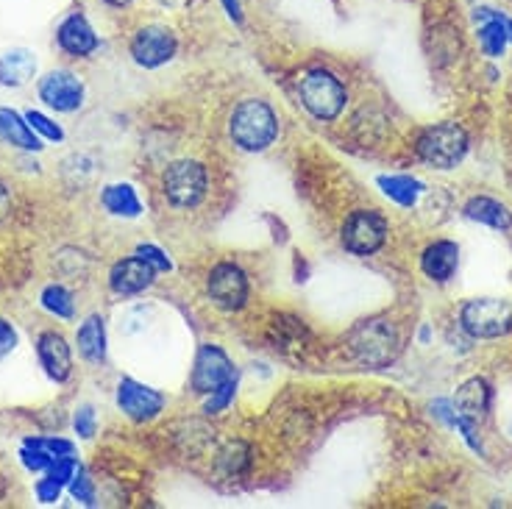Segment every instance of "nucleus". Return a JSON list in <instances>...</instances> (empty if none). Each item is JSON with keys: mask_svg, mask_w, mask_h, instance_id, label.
<instances>
[{"mask_svg": "<svg viewBox=\"0 0 512 509\" xmlns=\"http://www.w3.org/2000/svg\"><path fill=\"white\" fill-rule=\"evenodd\" d=\"M231 142L245 153H262L279 137V117L262 98H245L234 106L229 120Z\"/></svg>", "mask_w": 512, "mask_h": 509, "instance_id": "nucleus-1", "label": "nucleus"}, {"mask_svg": "<svg viewBox=\"0 0 512 509\" xmlns=\"http://www.w3.org/2000/svg\"><path fill=\"white\" fill-rule=\"evenodd\" d=\"M301 106L320 123H332L343 115L348 103V90L340 78L326 67H312L298 81Z\"/></svg>", "mask_w": 512, "mask_h": 509, "instance_id": "nucleus-2", "label": "nucleus"}, {"mask_svg": "<svg viewBox=\"0 0 512 509\" xmlns=\"http://www.w3.org/2000/svg\"><path fill=\"white\" fill-rule=\"evenodd\" d=\"M348 348L365 368H387L398 357V331L390 320L368 318L348 334Z\"/></svg>", "mask_w": 512, "mask_h": 509, "instance_id": "nucleus-3", "label": "nucleus"}, {"mask_svg": "<svg viewBox=\"0 0 512 509\" xmlns=\"http://www.w3.org/2000/svg\"><path fill=\"white\" fill-rule=\"evenodd\" d=\"M468 148H471L468 131L460 123H451V120L423 128L418 145H415V151L423 162L437 167V170H451V167L460 165L468 156Z\"/></svg>", "mask_w": 512, "mask_h": 509, "instance_id": "nucleus-4", "label": "nucleus"}, {"mask_svg": "<svg viewBox=\"0 0 512 509\" xmlns=\"http://www.w3.org/2000/svg\"><path fill=\"white\" fill-rule=\"evenodd\" d=\"M460 326L474 340H499L512 331V306L501 298H474L460 309Z\"/></svg>", "mask_w": 512, "mask_h": 509, "instance_id": "nucleus-5", "label": "nucleus"}, {"mask_svg": "<svg viewBox=\"0 0 512 509\" xmlns=\"http://www.w3.org/2000/svg\"><path fill=\"white\" fill-rule=\"evenodd\" d=\"M162 190L173 206L195 209L206 198L209 173L198 159H179V162L167 165L165 176H162Z\"/></svg>", "mask_w": 512, "mask_h": 509, "instance_id": "nucleus-6", "label": "nucleus"}, {"mask_svg": "<svg viewBox=\"0 0 512 509\" xmlns=\"http://www.w3.org/2000/svg\"><path fill=\"white\" fill-rule=\"evenodd\" d=\"M390 234V223L382 212L376 209H354L346 217L343 229H340V242L348 254L354 256H373L382 251L384 242Z\"/></svg>", "mask_w": 512, "mask_h": 509, "instance_id": "nucleus-7", "label": "nucleus"}, {"mask_svg": "<svg viewBox=\"0 0 512 509\" xmlns=\"http://www.w3.org/2000/svg\"><path fill=\"white\" fill-rule=\"evenodd\" d=\"M131 59L142 70H159L165 67L167 62L176 59L179 53V37L176 31L167 26H159V23H151V26H142L134 37H131Z\"/></svg>", "mask_w": 512, "mask_h": 509, "instance_id": "nucleus-8", "label": "nucleus"}, {"mask_svg": "<svg viewBox=\"0 0 512 509\" xmlns=\"http://www.w3.org/2000/svg\"><path fill=\"white\" fill-rule=\"evenodd\" d=\"M206 295L220 312H240L251 295L248 273L237 262H218L206 276Z\"/></svg>", "mask_w": 512, "mask_h": 509, "instance_id": "nucleus-9", "label": "nucleus"}, {"mask_svg": "<svg viewBox=\"0 0 512 509\" xmlns=\"http://www.w3.org/2000/svg\"><path fill=\"white\" fill-rule=\"evenodd\" d=\"M37 92L39 101L53 112H59V115H73L87 101L84 78L73 73V70H67V67H56L51 73H45L39 78Z\"/></svg>", "mask_w": 512, "mask_h": 509, "instance_id": "nucleus-10", "label": "nucleus"}, {"mask_svg": "<svg viewBox=\"0 0 512 509\" xmlns=\"http://www.w3.org/2000/svg\"><path fill=\"white\" fill-rule=\"evenodd\" d=\"M237 376V365L231 362L229 354L215 343H204L195 354V362H192L190 384L192 390L198 395H209L215 387H220L223 382H229Z\"/></svg>", "mask_w": 512, "mask_h": 509, "instance_id": "nucleus-11", "label": "nucleus"}, {"mask_svg": "<svg viewBox=\"0 0 512 509\" xmlns=\"http://www.w3.org/2000/svg\"><path fill=\"white\" fill-rule=\"evenodd\" d=\"M115 401L117 409H120L128 420H134V423H148V420L159 418L167 404V398L159 393V390L137 382V379H131V376H123V379L117 382Z\"/></svg>", "mask_w": 512, "mask_h": 509, "instance_id": "nucleus-12", "label": "nucleus"}, {"mask_svg": "<svg viewBox=\"0 0 512 509\" xmlns=\"http://www.w3.org/2000/svg\"><path fill=\"white\" fill-rule=\"evenodd\" d=\"M156 281V270L142 259L140 254L126 256L112 265L109 270V290L117 295V298H134V295L151 290Z\"/></svg>", "mask_w": 512, "mask_h": 509, "instance_id": "nucleus-13", "label": "nucleus"}, {"mask_svg": "<svg viewBox=\"0 0 512 509\" xmlns=\"http://www.w3.org/2000/svg\"><path fill=\"white\" fill-rule=\"evenodd\" d=\"M56 45H59V51L73 59H90L92 53L101 48V39L84 14L73 12L67 14L56 28Z\"/></svg>", "mask_w": 512, "mask_h": 509, "instance_id": "nucleus-14", "label": "nucleus"}, {"mask_svg": "<svg viewBox=\"0 0 512 509\" xmlns=\"http://www.w3.org/2000/svg\"><path fill=\"white\" fill-rule=\"evenodd\" d=\"M37 359L45 376L56 384H64L73 376V348L59 331H42L37 337Z\"/></svg>", "mask_w": 512, "mask_h": 509, "instance_id": "nucleus-15", "label": "nucleus"}, {"mask_svg": "<svg viewBox=\"0 0 512 509\" xmlns=\"http://www.w3.org/2000/svg\"><path fill=\"white\" fill-rule=\"evenodd\" d=\"M476 39H479V48L485 56L490 59H501L504 51H507V45H510V28H507V14L496 12V9H490V6H479L476 9Z\"/></svg>", "mask_w": 512, "mask_h": 509, "instance_id": "nucleus-16", "label": "nucleus"}, {"mask_svg": "<svg viewBox=\"0 0 512 509\" xmlns=\"http://www.w3.org/2000/svg\"><path fill=\"white\" fill-rule=\"evenodd\" d=\"M460 268V245L451 240H435L423 248L421 270L426 279L446 284L454 279V273Z\"/></svg>", "mask_w": 512, "mask_h": 509, "instance_id": "nucleus-17", "label": "nucleus"}, {"mask_svg": "<svg viewBox=\"0 0 512 509\" xmlns=\"http://www.w3.org/2000/svg\"><path fill=\"white\" fill-rule=\"evenodd\" d=\"M37 53L31 48H9L0 53V87L20 90L37 76Z\"/></svg>", "mask_w": 512, "mask_h": 509, "instance_id": "nucleus-18", "label": "nucleus"}, {"mask_svg": "<svg viewBox=\"0 0 512 509\" xmlns=\"http://www.w3.org/2000/svg\"><path fill=\"white\" fill-rule=\"evenodd\" d=\"M78 471H81V462H78L76 454L73 457L56 459L51 468L42 473V479L34 484V493H37L39 504H56L62 498L64 490L70 487V482H73V476Z\"/></svg>", "mask_w": 512, "mask_h": 509, "instance_id": "nucleus-19", "label": "nucleus"}, {"mask_svg": "<svg viewBox=\"0 0 512 509\" xmlns=\"http://www.w3.org/2000/svg\"><path fill=\"white\" fill-rule=\"evenodd\" d=\"M76 345H78V357L90 365H103L106 362V320L103 315H87L81 320V326L76 329Z\"/></svg>", "mask_w": 512, "mask_h": 509, "instance_id": "nucleus-20", "label": "nucleus"}, {"mask_svg": "<svg viewBox=\"0 0 512 509\" xmlns=\"http://www.w3.org/2000/svg\"><path fill=\"white\" fill-rule=\"evenodd\" d=\"M451 404L457 409V415L479 420L482 415L490 412V404H493V387H490L482 376H474V379H468V382L460 384V390H457Z\"/></svg>", "mask_w": 512, "mask_h": 509, "instance_id": "nucleus-21", "label": "nucleus"}, {"mask_svg": "<svg viewBox=\"0 0 512 509\" xmlns=\"http://www.w3.org/2000/svg\"><path fill=\"white\" fill-rule=\"evenodd\" d=\"M0 140H6L20 151H42V140L37 137V131L28 126L26 115H20L17 109H9V106H0Z\"/></svg>", "mask_w": 512, "mask_h": 509, "instance_id": "nucleus-22", "label": "nucleus"}, {"mask_svg": "<svg viewBox=\"0 0 512 509\" xmlns=\"http://www.w3.org/2000/svg\"><path fill=\"white\" fill-rule=\"evenodd\" d=\"M101 206L112 217H126V220H134V217L142 215V201L134 184L128 181H115V184H106L101 190Z\"/></svg>", "mask_w": 512, "mask_h": 509, "instance_id": "nucleus-23", "label": "nucleus"}, {"mask_svg": "<svg viewBox=\"0 0 512 509\" xmlns=\"http://www.w3.org/2000/svg\"><path fill=\"white\" fill-rule=\"evenodd\" d=\"M462 212L468 220L474 223H482V226H490V229L510 231L512 229V212L507 206L496 201V198H487V195H476L468 204L462 206Z\"/></svg>", "mask_w": 512, "mask_h": 509, "instance_id": "nucleus-24", "label": "nucleus"}, {"mask_svg": "<svg viewBox=\"0 0 512 509\" xmlns=\"http://www.w3.org/2000/svg\"><path fill=\"white\" fill-rule=\"evenodd\" d=\"M376 184H379V190H382L390 201H396L398 206H407V209L418 204L421 192L426 190L423 181L412 179V176H379Z\"/></svg>", "mask_w": 512, "mask_h": 509, "instance_id": "nucleus-25", "label": "nucleus"}, {"mask_svg": "<svg viewBox=\"0 0 512 509\" xmlns=\"http://www.w3.org/2000/svg\"><path fill=\"white\" fill-rule=\"evenodd\" d=\"M39 304H42L45 312H51L53 318H59V320L76 318V301H73V293H70L64 284H48V287L39 293Z\"/></svg>", "mask_w": 512, "mask_h": 509, "instance_id": "nucleus-26", "label": "nucleus"}, {"mask_svg": "<svg viewBox=\"0 0 512 509\" xmlns=\"http://www.w3.org/2000/svg\"><path fill=\"white\" fill-rule=\"evenodd\" d=\"M234 395H237V376L229 379V382H223L220 387H215L209 395H204V412L206 415H220V412H226V409L231 407V401H234Z\"/></svg>", "mask_w": 512, "mask_h": 509, "instance_id": "nucleus-27", "label": "nucleus"}, {"mask_svg": "<svg viewBox=\"0 0 512 509\" xmlns=\"http://www.w3.org/2000/svg\"><path fill=\"white\" fill-rule=\"evenodd\" d=\"M26 120H28V126L37 131L39 140L64 142V128L59 126L56 120H51V117L45 115V112H37V109H31V112H26Z\"/></svg>", "mask_w": 512, "mask_h": 509, "instance_id": "nucleus-28", "label": "nucleus"}, {"mask_svg": "<svg viewBox=\"0 0 512 509\" xmlns=\"http://www.w3.org/2000/svg\"><path fill=\"white\" fill-rule=\"evenodd\" d=\"M23 443L42 448V451H45V454H51L53 459L73 457V454H76V446H73L70 440H64V437H26Z\"/></svg>", "mask_w": 512, "mask_h": 509, "instance_id": "nucleus-29", "label": "nucleus"}, {"mask_svg": "<svg viewBox=\"0 0 512 509\" xmlns=\"http://www.w3.org/2000/svg\"><path fill=\"white\" fill-rule=\"evenodd\" d=\"M53 462H56V459H53L51 454H45L42 448L28 446V443L20 446V465H23L28 473H45Z\"/></svg>", "mask_w": 512, "mask_h": 509, "instance_id": "nucleus-30", "label": "nucleus"}, {"mask_svg": "<svg viewBox=\"0 0 512 509\" xmlns=\"http://www.w3.org/2000/svg\"><path fill=\"white\" fill-rule=\"evenodd\" d=\"M67 490H70V496L76 498L78 504H84V507H95V504H98V498H95V484H92L90 473L84 471V468L73 476V482H70Z\"/></svg>", "mask_w": 512, "mask_h": 509, "instance_id": "nucleus-31", "label": "nucleus"}, {"mask_svg": "<svg viewBox=\"0 0 512 509\" xmlns=\"http://www.w3.org/2000/svg\"><path fill=\"white\" fill-rule=\"evenodd\" d=\"M73 429L81 440H92L95 432H98V415H95V409L90 404H81L76 409V418H73Z\"/></svg>", "mask_w": 512, "mask_h": 509, "instance_id": "nucleus-32", "label": "nucleus"}, {"mask_svg": "<svg viewBox=\"0 0 512 509\" xmlns=\"http://www.w3.org/2000/svg\"><path fill=\"white\" fill-rule=\"evenodd\" d=\"M151 306H131L126 315H123V323H120V331L123 334H140L148 326V320H151Z\"/></svg>", "mask_w": 512, "mask_h": 509, "instance_id": "nucleus-33", "label": "nucleus"}, {"mask_svg": "<svg viewBox=\"0 0 512 509\" xmlns=\"http://www.w3.org/2000/svg\"><path fill=\"white\" fill-rule=\"evenodd\" d=\"M137 254H140L142 259H145V262H148V265L156 270V273H170V270H173V259H170V256H167L165 251L159 248V245L145 242V245H140V248H137Z\"/></svg>", "mask_w": 512, "mask_h": 509, "instance_id": "nucleus-34", "label": "nucleus"}, {"mask_svg": "<svg viewBox=\"0 0 512 509\" xmlns=\"http://www.w3.org/2000/svg\"><path fill=\"white\" fill-rule=\"evenodd\" d=\"M17 343H20V334H17V329H14L12 323L6 318H0V362L12 354L14 348H17Z\"/></svg>", "mask_w": 512, "mask_h": 509, "instance_id": "nucleus-35", "label": "nucleus"}, {"mask_svg": "<svg viewBox=\"0 0 512 509\" xmlns=\"http://www.w3.org/2000/svg\"><path fill=\"white\" fill-rule=\"evenodd\" d=\"M223 12L229 14V20L234 23H243V0H220Z\"/></svg>", "mask_w": 512, "mask_h": 509, "instance_id": "nucleus-36", "label": "nucleus"}, {"mask_svg": "<svg viewBox=\"0 0 512 509\" xmlns=\"http://www.w3.org/2000/svg\"><path fill=\"white\" fill-rule=\"evenodd\" d=\"M12 212V195H9V190H6V184L0 181V220Z\"/></svg>", "mask_w": 512, "mask_h": 509, "instance_id": "nucleus-37", "label": "nucleus"}, {"mask_svg": "<svg viewBox=\"0 0 512 509\" xmlns=\"http://www.w3.org/2000/svg\"><path fill=\"white\" fill-rule=\"evenodd\" d=\"M109 6H115V9H123V6H131L134 0H106Z\"/></svg>", "mask_w": 512, "mask_h": 509, "instance_id": "nucleus-38", "label": "nucleus"}, {"mask_svg": "<svg viewBox=\"0 0 512 509\" xmlns=\"http://www.w3.org/2000/svg\"><path fill=\"white\" fill-rule=\"evenodd\" d=\"M162 6H167V9H176V6H181V3H187V0H159Z\"/></svg>", "mask_w": 512, "mask_h": 509, "instance_id": "nucleus-39", "label": "nucleus"}]
</instances>
